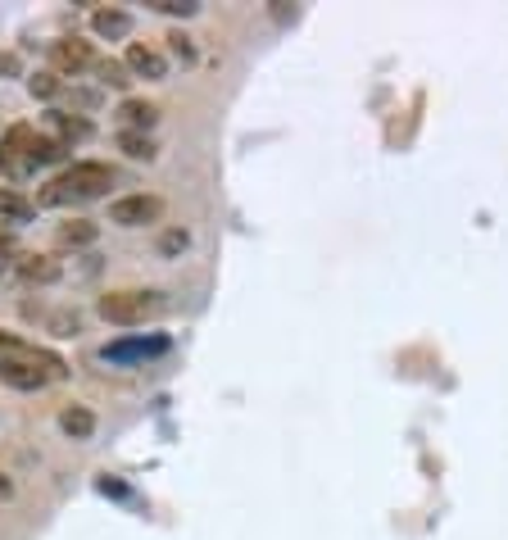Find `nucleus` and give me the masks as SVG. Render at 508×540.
<instances>
[{
	"label": "nucleus",
	"instance_id": "1",
	"mask_svg": "<svg viewBox=\"0 0 508 540\" xmlns=\"http://www.w3.org/2000/svg\"><path fill=\"white\" fill-rule=\"evenodd\" d=\"M114 182H118V173L109 164H100V159H78V164H69L46 191H41V205H87V200L109 196Z\"/></svg>",
	"mask_w": 508,
	"mask_h": 540
},
{
	"label": "nucleus",
	"instance_id": "2",
	"mask_svg": "<svg viewBox=\"0 0 508 540\" xmlns=\"http://www.w3.org/2000/svg\"><path fill=\"white\" fill-rule=\"evenodd\" d=\"M168 309L164 291H109L96 300V314L114 327H146Z\"/></svg>",
	"mask_w": 508,
	"mask_h": 540
},
{
	"label": "nucleus",
	"instance_id": "3",
	"mask_svg": "<svg viewBox=\"0 0 508 540\" xmlns=\"http://www.w3.org/2000/svg\"><path fill=\"white\" fill-rule=\"evenodd\" d=\"M32 146H37V128H32V123H14V128H5V137H0V173L14 177V182L28 177L32 168H37Z\"/></svg>",
	"mask_w": 508,
	"mask_h": 540
},
{
	"label": "nucleus",
	"instance_id": "4",
	"mask_svg": "<svg viewBox=\"0 0 508 540\" xmlns=\"http://www.w3.org/2000/svg\"><path fill=\"white\" fill-rule=\"evenodd\" d=\"M164 218V200L159 196H146V191H137V196H118L114 205H109V223L118 227H150Z\"/></svg>",
	"mask_w": 508,
	"mask_h": 540
},
{
	"label": "nucleus",
	"instance_id": "5",
	"mask_svg": "<svg viewBox=\"0 0 508 540\" xmlns=\"http://www.w3.org/2000/svg\"><path fill=\"white\" fill-rule=\"evenodd\" d=\"M0 359H23V364H37V368H46V373H50V382H55V377H64V373H69L59 354L41 350V345L23 341V336H14V332H0Z\"/></svg>",
	"mask_w": 508,
	"mask_h": 540
},
{
	"label": "nucleus",
	"instance_id": "6",
	"mask_svg": "<svg viewBox=\"0 0 508 540\" xmlns=\"http://www.w3.org/2000/svg\"><path fill=\"white\" fill-rule=\"evenodd\" d=\"M50 64H55V73H73V78H78V73L96 69V50L82 37H64L50 46Z\"/></svg>",
	"mask_w": 508,
	"mask_h": 540
},
{
	"label": "nucleus",
	"instance_id": "7",
	"mask_svg": "<svg viewBox=\"0 0 508 540\" xmlns=\"http://www.w3.org/2000/svg\"><path fill=\"white\" fill-rule=\"evenodd\" d=\"M123 64H127L132 78H146V82H164L168 78V59L159 55L155 46H146V41H127Z\"/></svg>",
	"mask_w": 508,
	"mask_h": 540
},
{
	"label": "nucleus",
	"instance_id": "8",
	"mask_svg": "<svg viewBox=\"0 0 508 540\" xmlns=\"http://www.w3.org/2000/svg\"><path fill=\"white\" fill-rule=\"evenodd\" d=\"M164 350H168L164 336H127V341L105 345V359L109 364H137V359H155Z\"/></svg>",
	"mask_w": 508,
	"mask_h": 540
},
{
	"label": "nucleus",
	"instance_id": "9",
	"mask_svg": "<svg viewBox=\"0 0 508 540\" xmlns=\"http://www.w3.org/2000/svg\"><path fill=\"white\" fill-rule=\"evenodd\" d=\"M0 382L14 386V391H41L50 382V373L37 364H23V359H0Z\"/></svg>",
	"mask_w": 508,
	"mask_h": 540
},
{
	"label": "nucleus",
	"instance_id": "10",
	"mask_svg": "<svg viewBox=\"0 0 508 540\" xmlns=\"http://www.w3.org/2000/svg\"><path fill=\"white\" fill-rule=\"evenodd\" d=\"M118 123H123V132H150L159 123V105L127 96L123 105H118Z\"/></svg>",
	"mask_w": 508,
	"mask_h": 540
},
{
	"label": "nucleus",
	"instance_id": "11",
	"mask_svg": "<svg viewBox=\"0 0 508 540\" xmlns=\"http://www.w3.org/2000/svg\"><path fill=\"white\" fill-rule=\"evenodd\" d=\"M32 214H37V205H32L23 191L0 187V227H23Z\"/></svg>",
	"mask_w": 508,
	"mask_h": 540
},
{
	"label": "nucleus",
	"instance_id": "12",
	"mask_svg": "<svg viewBox=\"0 0 508 540\" xmlns=\"http://www.w3.org/2000/svg\"><path fill=\"white\" fill-rule=\"evenodd\" d=\"M59 432L73 436V441H91L96 432V413L87 404H69V409H59Z\"/></svg>",
	"mask_w": 508,
	"mask_h": 540
},
{
	"label": "nucleus",
	"instance_id": "13",
	"mask_svg": "<svg viewBox=\"0 0 508 540\" xmlns=\"http://www.w3.org/2000/svg\"><path fill=\"white\" fill-rule=\"evenodd\" d=\"M14 273H19L23 282H55L59 264L50 255H14Z\"/></svg>",
	"mask_w": 508,
	"mask_h": 540
},
{
	"label": "nucleus",
	"instance_id": "14",
	"mask_svg": "<svg viewBox=\"0 0 508 540\" xmlns=\"http://www.w3.org/2000/svg\"><path fill=\"white\" fill-rule=\"evenodd\" d=\"M91 28H96V37H105V41H123L127 32H132V14L127 10H96L91 14Z\"/></svg>",
	"mask_w": 508,
	"mask_h": 540
},
{
	"label": "nucleus",
	"instance_id": "15",
	"mask_svg": "<svg viewBox=\"0 0 508 540\" xmlns=\"http://www.w3.org/2000/svg\"><path fill=\"white\" fill-rule=\"evenodd\" d=\"M55 241H59L64 250H69V246H73V250H78V246H91V241H96V223H91V218H69V223L55 232Z\"/></svg>",
	"mask_w": 508,
	"mask_h": 540
},
{
	"label": "nucleus",
	"instance_id": "16",
	"mask_svg": "<svg viewBox=\"0 0 508 540\" xmlns=\"http://www.w3.org/2000/svg\"><path fill=\"white\" fill-rule=\"evenodd\" d=\"M118 150H123L127 159H146V164L159 155V146H155L150 132H118Z\"/></svg>",
	"mask_w": 508,
	"mask_h": 540
},
{
	"label": "nucleus",
	"instance_id": "17",
	"mask_svg": "<svg viewBox=\"0 0 508 540\" xmlns=\"http://www.w3.org/2000/svg\"><path fill=\"white\" fill-rule=\"evenodd\" d=\"M50 128L59 132V146H69V141H82L91 132V123L87 118H69V114H59V109H50Z\"/></svg>",
	"mask_w": 508,
	"mask_h": 540
},
{
	"label": "nucleus",
	"instance_id": "18",
	"mask_svg": "<svg viewBox=\"0 0 508 540\" xmlns=\"http://www.w3.org/2000/svg\"><path fill=\"white\" fill-rule=\"evenodd\" d=\"M96 78L105 82V87H118V91H123L127 82H132V73H127L123 59H96Z\"/></svg>",
	"mask_w": 508,
	"mask_h": 540
},
{
	"label": "nucleus",
	"instance_id": "19",
	"mask_svg": "<svg viewBox=\"0 0 508 540\" xmlns=\"http://www.w3.org/2000/svg\"><path fill=\"white\" fill-rule=\"evenodd\" d=\"M150 10H159V14H182V19H191L200 5H196V0H150Z\"/></svg>",
	"mask_w": 508,
	"mask_h": 540
},
{
	"label": "nucleus",
	"instance_id": "20",
	"mask_svg": "<svg viewBox=\"0 0 508 540\" xmlns=\"http://www.w3.org/2000/svg\"><path fill=\"white\" fill-rule=\"evenodd\" d=\"M28 87H32V96L50 100L59 91V82H55V73H37V78H28Z\"/></svg>",
	"mask_w": 508,
	"mask_h": 540
},
{
	"label": "nucleus",
	"instance_id": "21",
	"mask_svg": "<svg viewBox=\"0 0 508 540\" xmlns=\"http://www.w3.org/2000/svg\"><path fill=\"white\" fill-rule=\"evenodd\" d=\"M168 50H173L177 59H196V46H191L186 32H168Z\"/></svg>",
	"mask_w": 508,
	"mask_h": 540
},
{
	"label": "nucleus",
	"instance_id": "22",
	"mask_svg": "<svg viewBox=\"0 0 508 540\" xmlns=\"http://www.w3.org/2000/svg\"><path fill=\"white\" fill-rule=\"evenodd\" d=\"M186 241H191V236L177 232V227H173V232L159 236V250H164V255H177V250H186Z\"/></svg>",
	"mask_w": 508,
	"mask_h": 540
},
{
	"label": "nucleus",
	"instance_id": "23",
	"mask_svg": "<svg viewBox=\"0 0 508 540\" xmlns=\"http://www.w3.org/2000/svg\"><path fill=\"white\" fill-rule=\"evenodd\" d=\"M14 255V232L10 227H0V259H10Z\"/></svg>",
	"mask_w": 508,
	"mask_h": 540
},
{
	"label": "nucleus",
	"instance_id": "24",
	"mask_svg": "<svg viewBox=\"0 0 508 540\" xmlns=\"http://www.w3.org/2000/svg\"><path fill=\"white\" fill-rule=\"evenodd\" d=\"M0 73H10V78H14V73H19V59H14V55H0Z\"/></svg>",
	"mask_w": 508,
	"mask_h": 540
},
{
	"label": "nucleus",
	"instance_id": "25",
	"mask_svg": "<svg viewBox=\"0 0 508 540\" xmlns=\"http://www.w3.org/2000/svg\"><path fill=\"white\" fill-rule=\"evenodd\" d=\"M10 495H14V482L5 477V472H0V500H10Z\"/></svg>",
	"mask_w": 508,
	"mask_h": 540
}]
</instances>
